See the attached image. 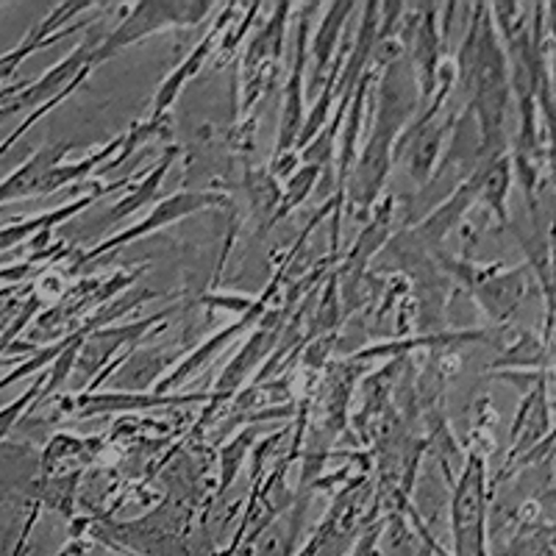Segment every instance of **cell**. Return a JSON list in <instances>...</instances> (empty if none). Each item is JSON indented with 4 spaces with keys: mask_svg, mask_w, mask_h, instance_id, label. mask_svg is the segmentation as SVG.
Instances as JSON below:
<instances>
[{
    "mask_svg": "<svg viewBox=\"0 0 556 556\" xmlns=\"http://www.w3.org/2000/svg\"><path fill=\"white\" fill-rule=\"evenodd\" d=\"M417 26L412 28V76H415L420 101L429 106L437 89L440 73V53H443V31L437 26V7H424Z\"/></svg>",
    "mask_w": 556,
    "mask_h": 556,
    "instance_id": "obj_10",
    "label": "cell"
},
{
    "mask_svg": "<svg viewBox=\"0 0 556 556\" xmlns=\"http://www.w3.org/2000/svg\"><path fill=\"white\" fill-rule=\"evenodd\" d=\"M92 7H96V3H78V0H73V3H62L59 9H53L37 28H31V31L23 37V42H20L17 48H12V51L0 56V70H17L28 56H34L37 51H45L48 45L59 42V39L70 37V34L76 31V26H64V23H67L70 17L81 14L84 9Z\"/></svg>",
    "mask_w": 556,
    "mask_h": 556,
    "instance_id": "obj_15",
    "label": "cell"
},
{
    "mask_svg": "<svg viewBox=\"0 0 556 556\" xmlns=\"http://www.w3.org/2000/svg\"><path fill=\"white\" fill-rule=\"evenodd\" d=\"M412 67L404 59H395L384 67V76H381L379 87V109H376L374 121V134L367 139L365 151L356 159L354 167H351V208L354 215H365L367 208H374L376 198H379L381 187H384V178L390 173L392 162V148L399 142V137L404 134L406 123L412 121V112H415V101H412Z\"/></svg>",
    "mask_w": 556,
    "mask_h": 556,
    "instance_id": "obj_1",
    "label": "cell"
},
{
    "mask_svg": "<svg viewBox=\"0 0 556 556\" xmlns=\"http://www.w3.org/2000/svg\"><path fill=\"white\" fill-rule=\"evenodd\" d=\"M484 454H468L465 468L451 498V534L454 556H490L486 554V504H490Z\"/></svg>",
    "mask_w": 556,
    "mask_h": 556,
    "instance_id": "obj_3",
    "label": "cell"
},
{
    "mask_svg": "<svg viewBox=\"0 0 556 556\" xmlns=\"http://www.w3.org/2000/svg\"><path fill=\"white\" fill-rule=\"evenodd\" d=\"M235 9L237 3H226L223 7V14L215 20V26H212V31L206 34V37L201 39V42L192 48V53L187 59H184L181 64H178L176 70H173L170 76L165 78V81L159 84L156 89V98H153V109H151V117L148 121L151 123H165L167 112L173 109V103L178 101V96H181V89L187 87V81H192V78L198 76L203 70V64L208 62V56L217 51V42H220L223 31L228 28V23L235 20Z\"/></svg>",
    "mask_w": 556,
    "mask_h": 556,
    "instance_id": "obj_9",
    "label": "cell"
},
{
    "mask_svg": "<svg viewBox=\"0 0 556 556\" xmlns=\"http://www.w3.org/2000/svg\"><path fill=\"white\" fill-rule=\"evenodd\" d=\"M312 9H317L315 3L304 7V17H301V26H298V39H295V59H292L290 76L285 84V98H281V126H278V146H276V159H273V173L270 176H287L292 167L298 165V134L304 128L306 121V92H304V78H306V59H309V20Z\"/></svg>",
    "mask_w": 556,
    "mask_h": 556,
    "instance_id": "obj_5",
    "label": "cell"
},
{
    "mask_svg": "<svg viewBox=\"0 0 556 556\" xmlns=\"http://www.w3.org/2000/svg\"><path fill=\"white\" fill-rule=\"evenodd\" d=\"M212 9L215 3H206V0H139L126 9V17L96 45L89 64L96 70L98 64L109 62L131 45L153 37L156 31H165V28L198 26L212 17Z\"/></svg>",
    "mask_w": 556,
    "mask_h": 556,
    "instance_id": "obj_2",
    "label": "cell"
},
{
    "mask_svg": "<svg viewBox=\"0 0 556 556\" xmlns=\"http://www.w3.org/2000/svg\"><path fill=\"white\" fill-rule=\"evenodd\" d=\"M476 298H479L481 309L493 317L495 323H504L506 317L513 315L520 306L526 295V270L518 267V270L509 273H490V276H481L476 281Z\"/></svg>",
    "mask_w": 556,
    "mask_h": 556,
    "instance_id": "obj_16",
    "label": "cell"
},
{
    "mask_svg": "<svg viewBox=\"0 0 556 556\" xmlns=\"http://www.w3.org/2000/svg\"><path fill=\"white\" fill-rule=\"evenodd\" d=\"M167 315H170V312H159V315L148 317V320L131 323V326H117V329H106V331L96 329L92 334L84 337L73 370H76V374H96L98 367H101L109 356L117 354L123 345H137L139 337L146 334L153 323L167 320Z\"/></svg>",
    "mask_w": 556,
    "mask_h": 556,
    "instance_id": "obj_14",
    "label": "cell"
},
{
    "mask_svg": "<svg viewBox=\"0 0 556 556\" xmlns=\"http://www.w3.org/2000/svg\"><path fill=\"white\" fill-rule=\"evenodd\" d=\"M479 198L490 215L498 220V226L504 228L509 223V212H506V201H509V187H513V159H509V151L495 156L493 162H484L479 167Z\"/></svg>",
    "mask_w": 556,
    "mask_h": 556,
    "instance_id": "obj_19",
    "label": "cell"
},
{
    "mask_svg": "<svg viewBox=\"0 0 556 556\" xmlns=\"http://www.w3.org/2000/svg\"><path fill=\"white\" fill-rule=\"evenodd\" d=\"M48 376H51V367H48V370H45V374L34 381V387H28V390L23 392L20 399H14L12 404L0 409V443L7 440V434L14 429V424H17L20 417L26 415L28 406L37 404L39 395H42V390H45V381H48Z\"/></svg>",
    "mask_w": 556,
    "mask_h": 556,
    "instance_id": "obj_21",
    "label": "cell"
},
{
    "mask_svg": "<svg viewBox=\"0 0 556 556\" xmlns=\"http://www.w3.org/2000/svg\"><path fill=\"white\" fill-rule=\"evenodd\" d=\"M73 151V142H59V146H45L37 153L23 162L12 176L0 181V206L7 203L23 201V198L45 195V184L56 165H62V159Z\"/></svg>",
    "mask_w": 556,
    "mask_h": 556,
    "instance_id": "obj_11",
    "label": "cell"
},
{
    "mask_svg": "<svg viewBox=\"0 0 556 556\" xmlns=\"http://www.w3.org/2000/svg\"><path fill=\"white\" fill-rule=\"evenodd\" d=\"M354 9V3H331L329 12L323 14L315 37H309V51H306L309 53V59H306V67H309V96H317L323 84H326L331 59L340 51L342 28H345L348 17H351Z\"/></svg>",
    "mask_w": 556,
    "mask_h": 556,
    "instance_id": "obj_13",
    "label": "cell"
},
{
    "mask_svg": "<svg viewBox=\"0 0 556 556\" xmlns=\"http://www.w3.org/2000/svg\"><path fill=\"white\" fill-rule=\"evenodd\" d=\"M320 170H323V165H306V167H301V173H295V176L290 178L285 195L278 198V206H276V212H273V220H281L285 215H290L292 208L301 206V203L306 201V195H309L312 187H315L317 178H320Z\"/></svg>",
    "mask_w": 556,
    "mask_h": 556,
    "instance_id": "obj_20",
    "label": "cell"
},
{
    "mask_svg": "<svg viewBox=\"0 0 556 556\" xmlns=\"http://www.w3.org/2000/svg\"><path fill=\"white\" fill-rule=\"evenodd\" d=\"M96 37H87L81 45L73 48L70 56H64L62 62L53 64L51 70H45L42 76L34 78V81H20L12 84L9 89L0 92V117L7 121L9 114H17L23 109H39L42 103L53 101V98L64 96V92H76L84 81L92 73V64L89 56L96 51Z\"/></svg>",
    "mask_w": 556,
    "mask_h": 556,
    "instance_id": "obj_4",
    "label": "cell"
},
{
    "mask_svg": "<svg viewBox=\"0 0 556 556\" xmlns=\"http://www.w3.org/2000/svg\"><path fill=\"white\" fill-rule=\"evenodd\" d=\"M292 3H278L265 26L253 34L248 51L242 56V106L251 109L253 101L273 87L276 70L281 67V48H285V31L290 23Z\"/></svg>",
    "mask_w": 556,
    "mask_h": 556,
    "instance_id": "obj_7",
    "label": "cell"
},
{
    "mask_svg": "<svg viewBox=\"0 0 556 556\" xmlns=\"http://www.w3.org/2000/svg\"><path fill=\"white\" fill-rule=\"evenodd\" d=\"M260 312H262V301H256V306H253L251 312H245V315H240V320H237L235 326H228V329L217 331L212 340H206L201 348H198L195 354L187 356V359H184L170 376H165V379L159 381L156 390L153 392H159V395H170L173 387H178V384H184L187 379H192V376H195L198 370H203V365H206V362L212 359V356H215L223 345H226V342L235 340V337L240 334L242 329H248L253 320H260Z\"/></svg>",
    "mask_w": 556,
    "mask_h": 556,
    "instance_id": "obj_18",
    "label": "cell"
},
{
    "mask_svg": "<svg viewBox=\"0 0 556 556\" xmlns=\"http://www.w3.org/2000/svg\"><path fill=\"white\" fill-rule=\"evenodd\" d=\"M178 156H181V148H178V146L167 148L165 156L159 159V162L151 167V170L142 173V176H139V181H137V178H134L128 195L121 198V201L114 203V206L106 208V215H103L101 220H98V226H112V223L123 220V217H128V215H134V212H139V208L146 206V203H151L153 195H156V190H159V187H162V181H165V176H167V173H170L173 162H176Z\"/></svg>",
    "mask_w": 556,
    "mask_h": 556,
    "instance_id": "obj_17",
    "label": "cell"
},
{
    "mask_svg": "<svg viewBox=\"0 0 556 556\" xmlns=\"http://www.w3.org/2000/svg\"><path fill=\"white\" fill-rule=\"evenodd\" d=\"M131 181L134 178H121V181H112V184H96V187H92V192H87V195H78L76 201L64 203V206L51 208V212H45V215L23 217V220L9 223V226L0 228V253L12 251V248L23 245V242H28V240H31L34 253H48L51 251V248H48V235H51V228L62 226V223L70 220V217L81 215L84 208L92 206L98 198L112 195V192H117V190H126V187H131Z\"/></svg>",
    "mask_w": 556,
    "mask_h": 556,
    "instance_id": "obj_8",
    "label": "cell"
},
{
    "mask_svg": "<svg viewBox=\"0 0 556 556\" xmlns=\"http://www.w3.org/2000/svg\"><path fill=\"white\" fill-rule=\"evenodd\" d=\"M228 203L231 201H228L226 195H220V192H198V190L176 192V195L165 198V201H159L156 206L148 212V217H142L139 223L128 226L126 231L109 237V240L98 242L96 248L84 251L81 256L76 260V270L78 267L92 265V262H98L101 256H106V253L117 251V248H126V245H131V242L142 240V237L156 235L159 228L173 226V223L184 220V217H190V215H198V212H206V208H223V206H228Z\"/></svg>",
    "mask_w": 556,
    "mask_h": 556,
    "instance_id": "obj_6",
    "label": "cell"
},
{
    "mask_svg": "<svg viewBox=\"0 0 556 556\" xmlns=\"http://www.w3.org/2000/svg\"><path fill=\"white\" fill-rule=\"evenodd\" d=\"M212 395H159V392H84L73 401L78 417L109 415V412H146L159 406H190Z\"/></svg>",
    "mask_w": 556,
    "mask_h": 556,
    "instance_id": "obj_12",
    "label": "cell"
},
{
    "mask_svg": "<svg viewBox=\"0 0 556 556\" xmlns=\"http://www.w3.org/2000/svg\"><path fill=\"white\" fill-rule=\"evenodd\" d=\"M0 123H3V117H0Z\"/></svg>",
    "mask_w": 556,
    "mask_h": 556,
    "instance_id": "obj_22",
    "label": "cell"
}]
</instances>
